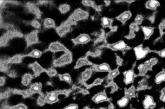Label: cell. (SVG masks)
<instances>
[{"instance_id": "cell-38", "label": "cell", "mask_w": 165, "mask_h": 109, "mask_svg": "<svg viewBox=\"0 0 165 109\" xmlns=\"http://www.w3.org/2000/svg\"><path fill=\"white\" fill-rule=\"evenodd\" d=\"M26 106L25 104H22V103H19V104H17L13 107H11V109H26Z\"/></svg>"}, {"instance_id": "cell-13", "label": "cell", "mask_w": 165, "mask_h": 109, "mask_svg": "<svg viewBox=\"0 0 165 109\" xmlns=\"http://www.w3.org/2000/svg\"><path fill=\"white\" fill-rule=\"evenodd\" d=\"M131 12L129 11V10H127V11H124V12H123L122 14H120V15L117 17V20H119V21L122 22V23H125V22H127V21L131 17Z\"/></svg>"}, {"instance_id": "cell-45", "label": "cell", "mask_w": 165, "mask_h": 109, "mask_svg": "<svg viewBox=\"0 0 165 109\" xmlns=\"http://www.w3.org/2000/svg\"><path fill=\"white\" fill-rule=\"evenodd\" d=\"M159 56H160L161 57H163V58H165V49L159 52Z\"/></svg>"}, {"instance_id": "cell-29", "label": "cell", "mask_w": 165, "mask_h": 109, "mask_svg": "<svg viewBox=\"0 0 165 109\" xmlns=\"http://www.w3.org/2000/svg\"><path fill=\"white\" fill-rule=\"evenodd\" d=\"M70 10V6L69 4L64 3V4H61V5L59 6V11H60L62 14H65Z\"/></svg>"}, {"instance_id": "cell-15", "label": "cell", "mask_w": 165, "mask_h": 109, "mask_svg": "<svg viewBox=\"0 0 165 109\" xmlns=\"http://www.w3.org/2000/svg\"><path fill=\"white\" fill-rule=\"evenodd\" d=\"M30 92L32 94H37V93H40L42 90V84L39 82H35L31 85L30 87Z\"/></svg>"}, {"instance_id": "cell-46", "label": "cell", "mask_w": 165, "mask_h": 109, "mask_svg": "<svg viewBox=\"0 0 165 109\" xmlns=\"http://www.w3.org/2000/svg\"><path fill=\"white\" fill-rule=\"evenodd\" d=\"M4 84V78L1 76V86H3Z\"/></svg>"}, {"instance_id": "cell-6", "label": "cell", "mask_w": 165, "mask_h": 109, "mask_svg": "<svg viewBox=\"0 0 165 109\" xmlns=\"http://www.w3.org/2000/svg\"><path fill=\"white\" fill-rule=\"evenodd\" d=\"M58 92H56V91H52V92H50L49 94H47V95L45 96L46 97V101L48 103H55L58 101Z\"/></svg>"}, {"instance_id": "cell-1", "label": "cell", "mask_w": 165, "mask_h": 109, "mask_svg": "<svg viewBox=\"0 0 165 109\" xmlns=\"http://www.w3.org/2000/svg\"><path fill=\"white\" fill-rule=\"evenodd\" d=\"M88 17V12L82 10V9H78L77 10L74 11V13L70 16V19L68 20V24H70V25L77 21H80V20H83V19H85Z\"/></svg>"}, {"instance_id": "cell-12", "label": "cell", "mask_w": 165, "mask_h": 109, "mask_svg": "<svg viewBox=\"0 0 165 109\" xmlns=\"http://www.w3.org/2000/svg\"><path fill=\"white\" fill-rule=\"evenodd\" d=\"M107 99H108V97L105 93H99L93 97V101L95 103H101V102L106 101Z\"/></svg>"}, {"instance_id": "cell-18", "label": "cell", "mask_w": 165, "mask_h": 109, "mask_svg": "<svg viewBox=\"0 0 165 109\" xmlns=\"http://www.w3.org/2000/svg\"><path fill=\"white\" fill-rule=\"evenodd\" d=\"M33 79V75L32 74H25L22 77V84L24 86H28L32 82Z\"/></svg>"}, {"instance_id": "cell-27", "label": "cell", "mask_w": 165, "mask_h": 109, "mask_svg": "<svg viewBox=\"0 0 165 109\" xmlns=\"http://www.w3.org/2000/svg\"><path fill=\"white\" fill-rule=\"evenodd\" d=\"M149 69H150V68H149V66L146 64V62L142 63V64H140V65L138 66V70H139V73H140L141 74H144Z\"/></svg>"}, {"instance_id": "cell-25", "label": "cell", "mask_w": 165, "mask_h": 109, "mask_svg": "<svg viewBox=\"0 0 165 109\" xmlns=\"http://www.w3.org/2000/svg\"><path fill=\"white\" fill-rule=\"evenodd\" d=\"M22 61H23V56H21V55H16V56H12L9 60V62L10 63H13V64H17V63H20Z\"/></svg>"}, {"instance_id": "cell-21", "label": "cell", "mask_w": 165, "mask_h": 109, "mask_svg": "<svg viewBox=\"0 0 165 109\" xmlns=\"http://www.w3.org/2000/svg\"><path fill=\"white\" fill-rule=\"evenodd\" d=\"M146 7L148 8V9H150V10H156L159 5H160V3H159V2H157V1H156V0H150V1H148L147 3H146Z\"/></svg>"}, {"instance_id": "cell-11", "label": "cell", "mask_w": 165, "mask_h": 109, "mask_svg": "<svg viewBox=\"0 0 165 109\" xmlns=\"http://www.w3.org/2000/svg\"><path fill=\"white\" fill-rule=\"evenodd\" d=\"M90 41H91V37L87 34H81L76 39V42L79 43V44H85V43L89 42Z\"/></svg>"}, {"instance_id": "cell-28", "label": "cell", "mask_w": 165, "mask_h": 109, "mask_svg": "<svg viewBox=\"0 0 165 109\" xmlns=\"http://www.w3.org/2000/svg\"><path fill=\"white\" fill-rule=\"evenodd\" d=\"M59 78H60V80L61 81H65L66 83H71V81H72V79H71V76H70V74H62V75H60L59 76Z\"/></svg>"}, {"instance_id": "cell-41", "label": "cell", "mask_w": 165, "mask_h": 109, "mask_svg": "<svg viewBox=\"0 0 165 109\" xmlns=\"http://www.w3.org/2000/svg\"><path fill=\"white\" fill-rule=\"evenodd\" d=\"M83 4L87 5V6H92L94 4V2H92V1H83Z\"/></svg>"}, {"instance_id": "cell-3", "label": "cell", "mask_w": 165, "mask_h": 109, "mask_svg": "<svg viewBox=\"0 0 165 109\" xmlns=\"http://www.w3.org/2000/svg\"><path fill=\"white\" fill-rule=\"evenodd\" d=\"M49 50L53 52V53H58V52H66L67 49H65V47L58 42H55L51 43V45L49 46Z\"/></svg>"}, {"instance_id": "cell-39", "label": "cell", "mask_w": 165, "mask_h": 109, "mask_svg": "<svg viewBox=\"0 0 165 109\" xmlns=\"http://www.w3.org/2000/svg\"><path fill=\"white\" fill-rule=\"evenodd\" d=\"M32 26H33V28H36V29H39L40 28V23L37 20H33L32 22Z\"/></svg>"}, {"instance_id": "cell-30", "label": "cell", "mask_w": 165, "mask_h": 109, "mask_svg": "<svg viewBox=\"0 0 165 109\" xmlns=\"http://www.w3.org/2000/svg\"><path fill=\"white\" fill-rule=\"evenodd\" d=\"M101 23H102V25H103V27H109V26H110V24H111V20H110L109 17H103V18L101 19Z\"/></svg>"}, {"instance_id": "cell-23", "label": "cell", "mask_w": 165, "mask_h": 109, "mask_svg": "<svg viewBox=\"0 0 165 109\" xmlns=\"http://www.w3.org/2000/svg\"><path fill=\"white\" fill-rule=\"evenodd\" d=\"M155 81L157 84H161L162 82L165 81V72L162 71V72L158 73L156 77H155Z\"/></svg>"}, {"instance_id": "cell-20", "label": "cell", "mask_w": 165, "mask_h": 109, "mask_svg": "<svg viewBox=\"0 0 165 109\" xmlns=\"http://www.w3.org/2000/svg\"><path fill=\"white\" fill-rule=\"evenodd\" d=\"M142 31H143V33L145 36V38H149L150 36H152V34L154 32V29L151 27H148V26H143Z\"/></svg>"}, {"instance_id": "cell-9", "label": "cell", "mask_w": 165, "mask_h": 109, "mask_svg": "<svg viewBox=\"0 0 165 109\" xmlns=\"http://www.w3.org/2000/svg\"><path fill=\"white\" fill-rule=\"evenodd\" d=\"M124 83L127 85L131 84L135 78V74H134L133 70H128V71L124 72Z\"/></svg>"}, {"instance_id": "cell-36", "label": "cell", "mask_w": 165, "mask_h": 109, "mask_svg": "<svg viewBox=\"0 0 165 109\" xmlns=\"http://www.w3.org/2000/svg\"><path fill=\"white\" fill-rule=\"evenodd\" d=\"M143 21V17L142 15H137L135 18V24H136L137 25L141 24Z\"/></svg>"}, {"instance_id": "cell-22", "label": "cell", "mask_w": 165, "mask_h": 109, "mask_svg": "<svg viewBox=\"0 0 165 109\" xmlns=\"http://www.w3.org/2000/svg\"><path fill=\"white\" fill-rule=\"evenodd\" d=\"M90 64V62L88 59L86 58H80L77 60V64H76V68H82V67H84V66H87Z\"/></svg>"}, {"instance_id": "cell-19", "label": "cell", "mask_w": 165, "mask_h": 109, "mask_svg": "<svg viewBox=\"0 0 165 109\" xmlns=\"http://www.w3.org/2000/svg\"><path fill=\"white\" fill-rule=\"evenodd\" d=\"M43 25L46 29H51L55 27V21L51 18H45L43 22Z\"/></svg>"}, {"instance_id": "cell-35", "label": "cell", "mask_w": 165, "mask_h": 109, "mask_svg": "<svg viewBox=\"0 0 165 109\" xmlns=\"http://www.w3.org/2000/svg\"><path fill=\"white\" fill-rule=\"evenodd\" d=\"M157 60L156 59V58H152V59H150V60H149V61H147L146 62V64L149 66V68L150 69H151L155 64H157Z\"/></svg>"}, {"instance_id": "cell-31", "label": "cell", "mask_w": 165, "mask_h": 109, "mask_svg": "<svg viewBox=\"0 0 165 109\" xmlns=\"http://www.w3.org/2000/svg\"><path fill=\"white\" fill-rule=\"evenodd\" d=\"M136 95V89H135V87H131V88H129V89H127V91H126V96L127 97H134Z\"/></svg>"}, {"instance_id": "cell-4", "label": "cell", "mask_w": 165, "mask_h": 109, "mask_svg": "<svg viewBox=\"0 0 165 109\" xmlns=\"http://www.w3.org/2000/svg\"><path fill=\"white\" fill-rule=\"evenodd\" d=\"M134 53H135L136 58L137 60H141L148 55L149 50L147 49H143L142 46H137L134 49Z\"/></svg>"}, {"instance_id": "cell-14", "label": "cell", "mask_w": 165, "mask_h": 109, "mask_svg": "<svg viewBox=\"0 0 165 109\" xmlns=\"http://www.w3.org/2000/svg\"><path fill=\"white\" fill-rule=\"evenodd\" d=\"M111 48L115 50H124L127 48V44L124 41H119V42L114 43L113 45H111Z\"/></svg>"}, {"instance_id": "cell-8", "label": "cell", "mask_w": 165, "mask_h": 109, "mask_svg": "<svg viewBox=\"0 0 165 109\" xmlns=\"http://www.w3.org/2000/svg\"><path fill=\"white\" fill-rule=\"evenodd\" d=\"M70 29V24H68V23H65L57 29V32L58 33L59 36H63L69 32Z\"/></svg>"}, {"instance_id": "cell-34", "label": "cell", "mask_w": 165, "mask_h": 109, "mask_svg": "<svg viewBox=\"0 0 165 109\" xmlns=\"http://www.w3.org/2000/svg\"><path fill=\"white\" fill-rule=\"evenodd\" d=\"M119 74V71L117 69H114V70H110L109 72V79H113L115 77H117Z\"/></svg>"}, {"instance_id": "cell-16", "label": "cell", "mask_w": 165, "mask_h": 109, "mask_svg": "<svg viewBox=\"0 0 165 109\" xmlns=\"http://www.w3.org/2000/svg\"><path fill=\"white\" fill-rule=\"evenodd\" d=\"M96 70L99 72H110V67L107 63H101L98 64V66L95 67Z\"/></svg>"}, {"instance_id": "cell-37", "label": "cell", "mask_w": 165, "mask_h": 109, "mask_svg": "<svg viewBox=\"0 0 165 109\" xmlns=\"http://www.w3.org/2000/svg\"><path fill=\"white\" fill-rule=\"evenodd\" d=\"M130 30H131V32H133V33H135L136 31H137L139 30V28H138V25H137L136 24L133 23V24H131L130 25Z\"/></svg>"}, {"instance_id": "cell-26", "label": "cell", "mask_w": 165, "mask_h": 109, "mask_svg": "<svg viewBox=\"0 0 165 109\" xmlns=\"http://www.w3.org/2000/svg\"><path fill=\"white\" fill-rule=\"evenodd\" d=\"M28 56L33 58H40L42 56V51L39 49H33L29 53Z\"/></svg>"}, {"instance_id": "cell-33", "label": "cell", "mask_w": 165, "mask_h": 109, "mask_svg": "<svg viewBox=\"0 0 165 109\" xmlns=\"http://www.w3.org/2000/svg\"><path fill=\"white\" fill-rule=\"evenodd\" d=\"M46 102H47V101H46V97L45 96L41 95V96L38 97V99H37V104L39 106H44Z\"/></svg>"}, {"instance_id": "cell-24", "label": "cell", "mask_w": 165, "mask_h": 109, "mask_svg": "<svg viewBox=\"0 0 165 109\" xmlns=\"http://www.w3.org/2000/svg\"><path fill=\"white\" fill-rule=\"evenodd\" d=\"M128 103H129V98L127 96L122 97L117 101V106L119 108H125L128 105Z\"/></svg>"}, {"instance_id": "cell-10", "label": "cell", "mask_w": 165, "mask_h": 109, "mask_svg": "<svg viewBox=\"0 0 165 109\" xmlns=\"http://www.w3.org/2000/svg\"><path fill=\"white\" fill-rule=\"evenodd\" d=\"M31 67H32V71L35 75H39L40 74H42V73L44 71V68L38 62H33L32 64L31 65Z\"/></svg>"}, {"instance_id": "cell-40", "label": "cell", "mask_w": 165, "mask_h": 109, "mask_svg": "<svg viewBox=\"0 0 165 109\" xmlns=\"http://www.w3.org/2000/svg\"><path fill=\"white\" fill-rule=\"evenodd\" d=\"M64 109H78V107L77 104H70V105L66 106Z\"/></svg>"}, {"instance_id": "cell-5", "label": "cell", "mask_w": 165, "mask_h": 109, "mask_svg": "<svg viewBox=\"0 0 165 109\" xmlns=\"http://www.w3.org/2000/svg\"><path fill=\"white\" fill-rule=\"evenodd\" d=\"M143 107L144 108L150 109V108H155V102H154V100L152 98V96L150 95H146L143 101Z\"/></svg>"}, {"instance_id": "cell-42", "label": "cell", "mask_w": 165, "mask_h": 109, "mask_svg": "<svg viewBox=\"0 0 165 109\" xmlns=\"http://www.w3.org/2000/svg\"><path fill=\"white\" fill-rule=\"evenodd\" d=\"M102 82H103V80L100 79V78H98V79H96V80L93 81V85H100Z\"/></svg>"}, {"instance_id": "cell-17", "label": "cell", "mask_w": 165, "mask_h": 109, "mask_svg": "<svg viewBox=\"0 0 165 109\" xmlns=\"http://www.w3.org/2000/svg\"><path fill=\"white\" fill-rule=\"evenodd\" d=\"M92 76V69H85L81 74V81H87Z\"/></svg>"}, {"instance_id": "cell-32", "label": "cell", "mask_w": 165, "mask_h": 109, "mask_svg": "<svg viewBox=\"0 0 165 109\" xmlns=\"http://www.w3.org/2000/svg\"><path fill=\"white\" fill-rule=\"evenodd\" d=\"M46 74L50 76V77H53L55 75H57V70L54 69V68H50V69H46Z\"/></svg>"}, {"instance_id": "cell-7", "label": "cell", "mask_w": 165, "mask_h": 109, "mask_svg": "<svg viewBox=\"0 0 165 109\" xmlns=\"http://www.w3.org/2000/svg\"><path fill=\"white\" fill-rule=\"evenodd\" d=\"M38 42V37H37V33L36 31H32L30 34L26 36V42L28 45H32Z\"/></svg>"}, {"instance_id": "cell-2", "label": "cell", "mask_w": 165, "mask_h": 109, "mask_svg": "<svg viewBox=\"0 0 165 109\" xmlns=\"http://www.w3.org/2000/svg\"><path fill=\"white\" fill-rule=\"evenodd\" d=\"M72 62V56L68 51L65 52L62 56L58 57L54 62V65L57 67H62L67 64H70Z\"/></svg>"}, {"instance_id": "cell-43", "label": "cell", "mask_w": 165, "mask_h": 109, "mask_svg": "<svg viewBox=\"0 0 165 109\" xmlns=\"http://www.w3.org/2000/svg\"><path fill=\"white\" fill-rule=\"evenodd\" d=\"M161 100L165 101V87L162 90V94H161Z\"/></svg>"}, {"instance_id": "cell-44", "label": "cell", "mask_w": 165, "mask_h": 109, "mask_svg": "<svg viewBox=\"0 0 165 109\" xmlns=\"http://www.w3.org/2000/svg\"><path fill=\"white\" fill-rule=\"evenodd\" d=\"M160 30H161V31H165V19L161 23V24H160Z\"/></svg>"}]
</instances>
